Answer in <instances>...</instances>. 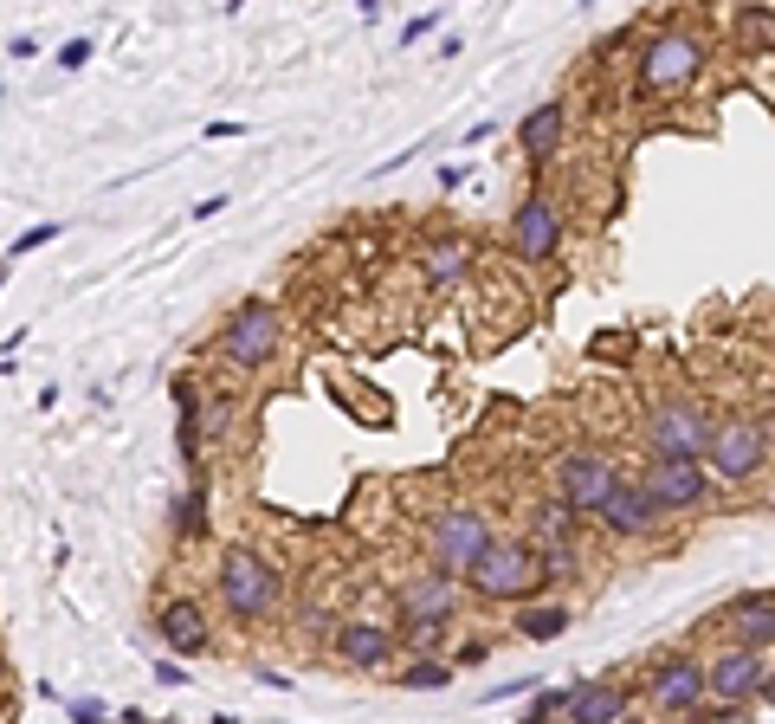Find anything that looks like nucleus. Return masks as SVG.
Masks as SVG:
<instances>
[{
  "label": "nucleus",
  "instance_id": "obj_1",
  "mask_svg": "<svg viewBox=\"0 0 775 724\" xmlns=\"http://www.w3.org/2000/svg\"><path fill=\"white\" fill-rule=\"evenodd\" d=\"M711 440H717V415L704 401H692V395H665L640 420V447H646L653 466L660 459H692V466H704L711 459Z\"/></svg>",
  "mask_w": 775,
  "mask_h": 724
},
{
  "label": "nucleus",
  "instance_id": "obj_2",
  "mask_svg": "<svg viewBox=\"0 0 775 724\" xmlns=\"http://www.w3.org/2000/svg\"><path fill=\"white\" fill-rule=\"evenodd\" d=\"M214 595L233 621H265L285 595V575H278V563H265L253 543H226L221 563H214Z\"/></svg>",
  "mask_w": 775,
  "mask_h": 724
},
{
  "label": "nucleus",
  "instance_id": "obj_3",
  "mask_svg": "<svg viewBox=\"0 0 775 724\" xmlns=\"http://www.w3.org/2000/svg\"><path fill=\"white\" fill-rule=\"evenodd\" d=\"M775 459V434L763 415H717V440H711V459H704V472L717 479V486H749L756 472H769Z\"/></svg>",
  "mask_w": 775,
  "mask_h": 724
},
{
  "label": "nucleus",
  "instance_id": "obj_4",
  "mask_svg": "<svg viewBox=\"0 0 775 724\" xmlns=\"http://www.w3.org/2000/svg\"><path fill=\"white\" fill-rule=\"evenodd\" d=\"M472 595L485 602H523L530 589H543V570H537V543H517V537H498L491 550H485L472 570L459 575Z\"/></svg>",
  "mask_w": 775,
  "mask_h": 724
},
{
  "label": "nucleus",
  "instance_id": "obj_5",
  "mask_svg": "<svg viewBox=\"0 0 775 724\" xmlns=\"http://www.w3.org/2000/svg\"><path fill=\"white\" fill-rule=\"evenodd\" d=\"M491 543H498V531H491V518L472 511V504H452V511H434L427 518V557L446 575H466Z\"/></svg>",
  "mask_w": 775,
  "mask_h": 724
},
{
  "label": "nucleus",
  "instance_id": "obj_6",
  "mask_svg": "<svg viewBox=\"0 0 775 724\" xmlns=\"http://www.w3.org/2000/svg\"><path fill=\"white\" fill-rule=\"evenodd\" d=\"M621 466L601 453V447H575V453L555 459V498L575 511V518H601V504L621 492Z\"/></svg>",
  "mask_w": 775,
  "mask_h": 724
},
{
  "label": "nucleus",
  "instance_id": "obj_7",
  "mask_svg": "<svg viewBox=\"0 0 775 724\" xmlns=\"http://www.w3.org/2000/svg\"><path fill=\"white\" fill-rule=\"evenodd\" d=\"M278 344H285V317H278V305L246 298V305L226 317L221 356H226V369H265V363L278 356Z\"/></svg>",
  "mask_w": 775,
  "mask_h": 724
},
{
  "label": "nucleus",
  "instance_id": "obj_8",
  "mask_svg": "<svg viewBox=\"0 0 775 724\" xmlns=\"http://www.w3.org/2000/svg\"><path fill=\"white\" fill-rule=\"evenodd\" d=\"M646 705L660 712V718H692L698 705H711V666L692 660V653H672L653 666V680H646Z\"/></svg>",
  "mask_w": 775,
  "mask_h": 724
},
{
  "label": "nucleus",
  "instance_id": "obj_9",
  "mask_svg": "<svg viewBox=\"0 0 775 724\" xmlns=\"http://www.w3.org/2000/svg\"><path fill=\"white\" fill-rule=\"evenodd\" d=\"M698 72H704V39L685 33V27L646 39V52H640V91H679Z\"/></svg>",
  "mask_w": 775,
  "mask_h": 724
},
{
  "label": "nucleus",
  "instance_id": "obj_10",
  "mask_svg": "<svg viewBox=\"0 0 775 724\" xmlns=\"http://www.w3.org/2000/svg\"><path fill=\"white\" fill-rule=\"evenodd\" d=\"M395 614H401V628H452L459 621V575H446V570L407 575L395 589Z\"/></svg>",
  "mask_w": 775,
  "mask_h": 724
},
{
  "label": "nucleus",
  "instance_id": "obj_11",
  "mask_svg": "<svg viewBox=\"0 0 775 724\" xmlns=\"http://www.w3.org/2000/svg\"><path fill=\"white\" fill-rule=\"evenodd\" d=\"M640 479H646V492L660 498L665 518H672V511H704V504L717 498V479H711L704 466H692V459H660V466H646Z\"/></svg>",
  "mask_w": 775,
  "mask_h": 724
},
{
  "label": "nucleus",
  "instance_id": "obj_12",
  "mask_svg": "<svg viewBox=\"0 0 775 724\" xmlns=\"http://www.w3.org/2000/svg\"><path fill=\"white\" fill-rule=\"evenodd\" d=\"M336 660L349 666V673H388L395 660H401V634L388 628V621H343L336 628Z\"/></svg>",
  "mask_w": 775,
  "mask_h": 724
},
{
  "label": "nucleus",
  "instance_id": "obj_13",
  "mask_svg": "<svg viewBox=\"0 0 775 724\" xmlns=\"http://www.w3.org/2000/svg\"><path fill=\"white\" fill-rule=\"evenodd\" d=\"M711 666V698L717 705H756L763 698V680H769V653H743V647H724Z\"/></svg>",
  "mask_w": 775,
  "mask_h": 724
},
{
  "label": "nucleus",
  "instance_id": "obj_14",
  "mask_svg": "<svg viewBox=\"0 0 775 724\" xmlns=\"http://www.w3.org/2000/svg\"><path fill=\"white\" fill-rule=\"evenodd\" d=\"M594 524H601V531L608 537H653L665 524V511H660V498L646 492V479H621V492L608 498V504H601V518H594Z\"/></svg>",
  "mask_w": 775,
  "mask_h": 724
},
{
  "label": "nucleus",
  "instance_id": "obj_15",
  "mask_svg": "<svg viewBox=\"0 0 775 724\" xmlns=\"http://www.w3.org/2000/svg\"><path fill=\"white\" fill-rule=\"evenodd\" d=\"M511 239H517V259H530V266H543L555 246H562V214H555L550 194H523V201H517Z\"/></svg>",
  "mask_w": 775,
  "mask_h": 724
},
{
  "label": "nucleus",
  "instance_id": "obj_16",
  "mask_svg": "<svg viewBox=\"0 0 775 724\" xmlns=\"http://www.w3.org/2000/svg\"><path fill=\"white\" fill-rule=\"evenodd\" d=\"M717 628H724V647L769 653L775 647V595H737L731 609L717 614Z\"/></svg>",
  "mask_w": 775,
  "mask_h": 724
},
{
  "label": "nucleus",
  "instance_id": "obj_17",
  "mask_svg": "<svg viewBox=\"0 0 775 724\" xmlns=\"http://www.w3.org/2000/svg\"><path fill=\"white\" fill-rule=\"evenodd\" d=\"M155 634H162V647L175 653V660H194V653L214 647L207 609H201V602H187V595H175V602H162V609H155Z\"/></svg>",
  "mask_w": 775,
  "mask_h": 724
},
{
  "label": "nucleus",
  "instance_id": "obj_18",
  "mask_svg": "<svg viewBox=\"0 0 775 724\" xmlns=\"http://www.w3.org/2000/svg\"><path fill=\"white\" fill-rule=\"evenodd\" d=\"M633 718V686L628 680H575L569 724H621Z\"/></svg>",
  "mask_w": 775,
  "mask_h": 724
},
{
  "label": "nucleus",
  "instance_id": "obj_19",
  "mask_svg": "<svg viewBox=\"0 0 775 724\" xmlns=\"http://www.w3.org/2000/svg\"><path fill=\"white\" fill-rule=\"evenodd\" d=\"M201 440H207V408H201V388L187 376H175V447H182V466L201 479Z\"/></svg>",
  "mask_w": 775,
  "mask_h": 724
},
{
  "label": "nucleus",
  "instance_id": "obj_20",
  "mask_svg": "<svg viewBox=\"0 0 775 724\" xmlns=\"http://www.w3.org/2000/svg\"><path fill=\"white\" fill-rule=\"evenodd\" d=\"M523 524H530V543L543 550V543H575L582 537V518L562 504V498H537L530 511H523Z\"/></svg>",
  "mask_w": 775,
  "mask_h": 724
},
{
  "label": "nucleus",
  "instance_id": "obj_21",
  "mask_svg": "<svg viewBox=\"0 0 775 724\" xmlns=\"http://www.w3.org/2000/svg\"><path fill=\"white\" fill-rule=\"evenodd\" d=\"M555 136H562V104H537V111L523 116V130H517V143L530 162H543L555 150Z\"/></svg>",
  "mask_w": 775,
  "mask_h": 724
},
{
  "label": "nucleus",
  "instance_id": "obj_22",
  "mask_svg": "<svg viewBox=\"0 0 775 724\" xmlns=\"http://www.w3.org/2000/svg\"><path fill=\"white\" fill-rule=\"evenodd\" d=\"M511 628L523 641H562V634H569V609H562V602H537V609H517Z\"/></svg>",
  "mask_w": 775,
  "mask_h": 724
},
{
  "label": "nucleus",
  "instance_id": "obj_23",
  "mask_svg": "<svg viewBox=\"0 0 775 724\" xmlns=\"http://www.w3.org/2000/svg\"><path fill=\"white\" fill-rule=\"evenodd\" d=\"M395 686L401 692H446L452 686V660H407L401 673H395Z\"/></svg>",
  "mask_w": 775,
  "mask_h": 724
},
{
  "label": "nucleus",
  "instance_id": "obj_24",
  "mask_svg": "<svg viewBox=\"0 0 775 724\" xmlns=\"http://www.w3.org/2000/svg\"><path fill=\"white\" fill-rule=\"evenodd\" d=\"M175 531H182V537L207 531V486H201V479H187V492L175 498Z\"/></svg>",
  "mask_w": 775,
  "mask_h": 724
},
{
  "label": "nucleus",
  "instance_id": "obj_25",
  "mask_svg": "<svg viewBox=\"0 0 775 724\" xmlns=\"http://www.w3.org/2000/svg\"><path fill=\"white\" fill-rule=\"evenodd\" d=\"M466 259H472V253H466L459 239H440V246L427 253V278H440V285H452V278L466 272Z\"/></svg>",
  "mask_w": 775,
  "mask_h": 724
},
{
  "label": "nucleus",
  "instance_id": "obj_26",
  "mask_svg": "<svg viewBox=\"0 0 775 724\" xmlns=\"http://www.w3.org/2000/svg\"><path fill=\"white\" fill-rule=\"evenodd\" d=\"M569 698H575V680H569V686H555V692H537V698H530V712H523V724H550L555 712H569Z\"/></svg>",
  "mask_w": 775,
  "mask_h": 724
},
{
  "label": "nucleus",
  "instance_id": "obj_27",
  "mask_svg": "<svg viewBox=\"0 0 775 724\" xmlns=\"http://www.w3.org/2000/svg\"><path fill=\"white\" fill-rule=\"evenodd\" d=\"M59 221H39V227H27V233H13V246H7V259H27V253H39V246H52L59 239Z\"/></svg>",
  "mask_w": 775,
  "mask_h": 724
},
{
  "label": "nucleus",
  "instance_id": "obj_28",
  "mask_svg": "<svg viewBox=\"0 0 775 724\" xmlns=\"http://www.w3.org/2000/svg\"><path fill=\"white\" fill-rule=\"evenodd\" d=\"M537 570H543V582H562V575L575 570V543H543L537 550Z\"/></svg>",
  "mask_w": 775,
  "mask_h": 724
},
{
  "label": "nucleus",
  "instance_id": "obj_29",
  "mask_svg": "<svg viewBox=\"0 0 775 724\" xmlns=\"http://www.w3.org/2000/svg\"><path fill=\"white\" fill-rule=\"evenodd\" d=\"M91 52H98V45L78 33V39H65V45H59V65H65V72H84V65H91Z\"/></svg>",
  "mask_w": 775,
  "mask_h": 724
},
{
  "label": "nucleus",
  "instance_id": "obj_30",
  "mask_svg": "<svg viewBox=\"0 0 775 724\" xmlns=\"http://www.w3.org/2000/svg\"><path fill=\"white\" fill-rule=\"evenodd\" d=\"M72 724H111V705L104 698H72Z\"/></svg>",
  "mask_w": 775,
  "mask_h": 724
},
{
  "label": "nucleus",
  "instance_id": "obj_31",
  "mask_svg": "<svg viewBox=\"0 0 775 724\" xmlns=\"http://www.w3.org/2000/svg\"><path fill=\"white\" fill-rule=\"evenodd\" d=\"M434 27H440V13H420V20H407V27H401V45H414V39H427Z\"/></svg>",
  "mask_w": 775,
  "mask_h": 724
},
{
  "label": "nucleus",
  "instance_id": "obj_32",
  "mask_svg": "<svg viewBox=\"0 0 775 724\" xmlns=\"http://www.w3.org/2000/svg\"><path fill=\"white\" fill-rule=\"evenodd\" d=\"M155 680H162V686H182V680H187L182 660H175V653H162V660H155Z\"/></svg>",
  "mask_w": 775,
  "mask_h": 724
},
{
  "label": "nucleus",
  "instance_id": "obj_33",
  "mask_svg": "<svg viewBox=\"0 0 775 724\" xmlns=\"http://www.w3.org/2000/svg\"><path fill=\"white\" fill-rule=\"evenodd\" d=\"M226 207V194H201V201H194V207H187V221H214V214H221Z\"/></svg>",
  "mask_w": 775,
  "mask_h": 724
},
{
  "label": "nucleus",
  "instance_id": "obj_34",
  "mask_svg": "<svg viewBox=\"0 0 775 724\" xmlns=\"http://www.w3.org/2000/svg\"><path fill=\"white\" fill-rule=\"evenodd\" d=\"M7 59H39V39H33V33H20V39H7Z\"/></svg>",
  "mask_w": 775,
  "mask_h": 724
},
{
  "label": "nucleus",
  "instance_id": "obj_35",
  "mask_svg": "<svg viewBox=\"0 0 775 724\" xmlns=\"http://www.w3.org/2000/svg\"><path fill=\"white\" fill-rule=\"evenodd\" d=\"M517 692H530V680H511V686H491V692H485V705H498V698H517Z\"/></svg>",
  "mask_w": 775,
  "mask_h": 724
},
{
  "label": "nucleus",
  "instance_id": "obj_36",
  "mask_svg": "<svg viewBox=\"0 0 775 724\" xmlns=\"http://www.w3.org/2000/svg\"><path fill=\"white\" fill-rule=\"evenodd\" d=\"M491 136H498V123H491V116H479V123L466 130V143H491Z\"/></svg>",
  "mask_w": 775,
  "mask_h": 724
},
{
  "label": "nucleus",
  "instance_id": "obj_37",
  "mask_svg": "<svg viewBox=\"0 0 775 724\" xmlns=\"http://www.w3.org/2000/svg\"><path fill=\"white\" fill-rule=\"evenodd\" d=\"M763 705H775V673H769V680H763Z\"/></svg>",
  "mask_w": 775,
  "mask_h": 724
},
{
  "label": "nucleus",
  "instance_id": "obj_38",
  "mask_svg": "<svg viewBox=\"0 0 775 724\" xmlns=\"http://www.w3.org/2000/svg\"><path fill=\"white\" fill-rule=\"evenodd\" d=\"M621 724H646V718H621Z\"/></svg>",
  "mask_w": 775,
  "mask_h": 724
},
{
  "label": "nucleus",
  "instance_id": "obj_39",
  "mask_svg": "<svg viewBox=\"0 0 775 724\" xmlns=\"http://www.w3.org/2000/svg\"><path fill=\"white\" fill-rule=\"evenodd\" d=\"M0 680H7V660H0Z\"/></svg>",
  "mask_w": 775,
  "mask_h": 724
},
{
  "label": "nucleus",
  "instance_id": "obj_40",
  "mask_svg": "<svg viewBox=\"0 0 775 724\" xmlns=\"http://www.w3.org/2000/svg\"><path fill=\"white\" fill-rule=\"evenodd\" d=\"M0 705H7V692H0Z\"/></svg>",
  "mask_w": 775,
  "mask_h": 724
}]
</instances>
